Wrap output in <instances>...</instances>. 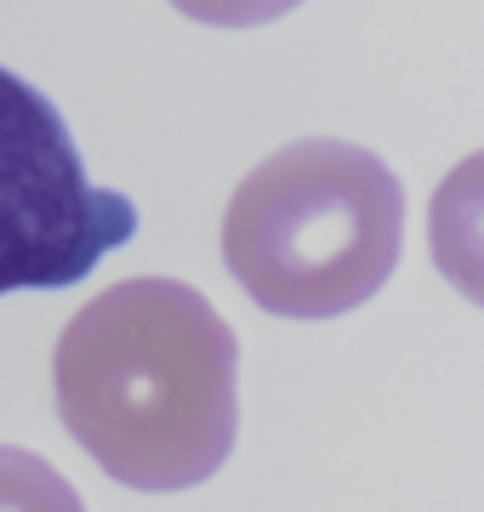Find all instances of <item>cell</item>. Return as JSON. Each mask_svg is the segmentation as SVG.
<instances>
[{
  "instance_id": "6da1fadb",
  "label": "cell",
  "mask_w": 484,
  "mask_h": 512,
  "mask_svg": "<svg viewBox=\"0 0 484 512\" xmlns=\"http://www.w3.org/2000/svg\"><path fill=\"white\" fill-rule=\"evenodd\" d=\"M57 416L131 490H194L240 439V342L183 279H120L63 325Z\"/></svg>"
},
{
  "instance_id": "277c9868",
  "label": "cell",
  "mask_w": 484,
  "mask_h": 512,
  "mask_svg": "<svg viewBox=\"0 0 484 512\" xmlns=\"http://www.w3.org/2000/svg\"><path fill=\"white\" fill-rule=\"evenodd\" d=\"M428 245L433 268L473 308H484V148H473L439 177L428 205Z\"/></svg>"
},
{
  "instance_id": "7a4b0ae2",
  "label": "cell",
  "mask_w": 484,
  "mask_h": 512,
  "mask_svg": "<svg viewBox=\"0 0 484 512\" xmlns=\"http://www.w3.org/2000/svg\"><path fill=\"white\" fill-rule=\"evenodd\" d=\"M405 188L382 154L342 137H297L234 188L223 262L262 313L336 319L399 268Z\"/></svg>"
},
{
  "instance_id": "3957f363",
  "label": "cell",
  "mask_w": 484,
  "mask_h": 512,
  "mask_svg": "<svg viewBox=\"0 0 484 512\" xmlns=\"http://www.w3.org/2000/svg\"><path fill=\"white\" fill-rule=\"evenodd\" d=\"M137 234V205L86 177L69 120L0 69V296L80 285Z\"/></svg>"
},
{
  "instance_id": "5b68a950",
  "label": "cell",
  "mask_w": 484,
  "mask_h": 512,
  "mask_svg": "<svg viewBox=\"0 0 484 512\" xmlns=\"http://www.w3.org/2000/svg\"><path fill=\"white\" fill-rule=\"evenodd\" d=\"M0 512H86V501L46 456L0 444Z\"/></svg>"
},
{
  "instance_id": "8992f818",
  "label": "cell",
  "mask_w": 484,
  "mask_h": 512,
  "mask_svg": "<svg viewBox=\"0 0 484 512\" xmlns=\"http://www.w3.org/2000/svg\"><path fill=\"white\" fill-rule=\"evenodd\" d=\"M183 18L211 23V29H262L274 18H291L308 0H171Z\"/></svg>"
}]
</instances>
